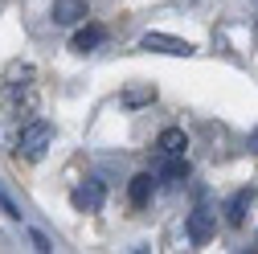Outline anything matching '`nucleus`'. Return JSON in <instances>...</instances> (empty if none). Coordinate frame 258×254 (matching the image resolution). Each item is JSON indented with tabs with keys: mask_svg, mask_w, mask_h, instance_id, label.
<instances>
[{
	"mask_svg": "<svg viewBox=\"0 0 258 254\" xmlns=\"http://www.w3.org/2000/svg\"><path fill=\"white\" fill-rule=\"evenodd\" d=\"M37 70L25 66V61H13V66L5 70V107L21 119V115H33L37 107Z\"/></svg>",
	"mask_w": 258,
	"mask_h": 254,
	"instance_id": "f257e3e1",
	"label": "nucleus"
},
{
	"mask_svg": "<svg viewBox=\"0 0 258 254\" xmlns=\"http://www.w3.org/2000/svg\"><path fill=\"white\" fill-rule=\"evenodd\" d=\"M49 144H53V123H45V119H29L17 136V152L25 160H41Z\"/></svg>",
	"mask_w": 258,
	"mask_h": 254,
	"instance_id": "f03ea898",
	"label": "nucleus"
},
{
	"mask_svg": "<svg viewBox=\"0 0 258 254\" xmlns=\"http://www.w3.org/2000/svg\"><path fill=\"white\" fill-rule=\"evenodd\" d=\"M103 201H107L103 180H82V184H74V193H70V205H74L78 213H99Z\"/></svg>",
	"mask_w": 258,
	"mask_h": 254,
	"instance_id": "7ed1b4c3",
	"label": "nucleus"
},
{
	"mask_svg": "<svg viewBox=\"0 0 258 254\" xmlns=\"http://www.w3.org/2000/svg\"><path fill=\"white\" fill-rule=\"evenodd\" d=\"M152 176L164 184V188H176V184H184V180H188V160H184V156H156Z\"/></svg>",
	"mask_w": 258,
	"mask_h": 254,
	"instance_id": "20e7f679",
	"label": "nucleus"
},
{
	"mask_svg": "<svg viewBox=\"0 0 258 254\" xmlns=\"http://www.w3.org/2000/svg\"><path fill=\"white\" fill-rule=\"evenodd\" d=\"M140 49H156V53H172V57H188L192 45L180 41V37H168V33H144L140 37Z\"/></svg>",
	"mask_w": 258,
	"mask_h": 254,
	"instance_id": "39448f33",
	"label": "nucleus"
},
{
	"mask_svg": "<svg viewBox=\"0 0 258 254\" xmlns=\"http://www.w3.org/2000/svg\"><path fill=\"white\" fill-rule=\"evenodd\" d=\"M152 193H156V176H152V172H136L132 184H127V201H132L136 209H144V205L152 201Z\"/></svg>",
	"mask_w": 258,
	"mask_h": 254,
	"instance_id": "423d86ee",
	"label": "nucleus"
},
{
	"mask_svg": "<svg viewBox=\"0 0 258 254\" xmlns=\"http://www.w3.org/2000/svg\"><path fill=\"white\" fill-rule=\"evenodd\" d=\"M184 148H188V136L180 127H164L156 136V156H184Z\"/></svg>",
	"mask_w": 258,
	"mask_h": 254,
	"instance_id": "0eeeda50",
	"label": "nucleus"
},
{
	"mask_svg": "<svg viewBox=\"0 0 258 254\" xmlns=\"http://www.w3.org/2000/svg\"><path fill=\"white\" fill-rule=\"evenodd\" d=\"M103 41H107V29L103 25H82L74 33V41H70V49L74 53H90V49H99Z\"/></svg>",
	"mask_w": 258,
	"mask_h": 254,
	"instance_id": "6e6552de",
	"label": "nucleus"
},
{
	"mask_svg": "<svg viewBox=\"0 0 258 254\" xmlns=\"http://www.w3.org/2000/svg\"><path fill=\"white\" fill-rule=\"evenodd\" d=\"M209 234H213V213L209 209H192L188 213V238L197 242V246H205Z\"/></svg>",
	"mask_w": 258,
	"mask_h": 254,
	"instance_id": "1a4fd4ad",
	"label": "nucleus"
},
{
	"mask_svg": "<svg viewBox=\"0 0 258 254\" xmlns=\"http://www.w3.org/2000/svg\"><path fill=\"white\" fill-rule=\"evenodd\" d=\"M53 21H57V25H78V21H86V0H53Z\"/></svg>",
	"mask_w": 258,
	"mask_h": 254,
	"instance_id": "9d476101",
	"label": "nucleus"
},
{
	"mask_svg": "<svg viewBox=\"0 0 258 254\" xmlns=\"http://www.w3.org/2000/svg\"><path fill=\"white\" fill-rule=\"evenodd\" d=\"M250 205H254V193H250V188L234 193V197H230V205H225V221H230V226H242L246 213H250Z\"/></svg>",
	"mask_w": 258,
	"mask_h": 254,
	"instance_id": "9b49d317",
	"label": "nucleus"
},
{
	"mask_svg": "<svg viewBox=\"0 0 258 254\" xmlns=\"http://www.w3.org/2000/svg\"><path fill=\"white\" fill-rule=\"evenodd\" d=\"M123 103H127V107H148V103H156V86H152V82L127 86V90H123Z\"/></svg>",
	"mask_w": 258,
	"mask_h": 254,
	"instance_id": "f8f14e48",
	"label": "nucleus"
},
{
	"mask_svg": "<svg viewBox=\"0 0 258 254\" xmlns=\"http://www.w3.org/2000/svg\"><path fill=\"white\" fill-rule=\"evenodd\" d=\"M0 213H5L9 221H21V205H17V201L5 193V188H0Z\"/></svg>",
	"mask_w": 258,
	"mask_h": 254,
	"instance_id": "ddd939ff",
	"label": "nucleus"
},
{
	"mask_svg": "<svg viewBox=\"0 0 258 254\" xmlns=\"http://www.w3.org/2000/svg\"><path fill=\"white\" fill-rule=\"evenodd\" d=\"M29 242H33V250H41V254H49L53 246H49V238L45 234H37V230H29Z\"/></svg>",
	"mask_w": 258,
	"mask_h": 254,
	"instance_id": "4468645a",
	"label": "nucleus"
},
{
	"mask_svg": "<svg viewBox=\"0 0 258 254\" xmlns=\"http://www.w3.org/2000/svg\"><path fill=\"white\" fill-rule=\"evenodd\" d=\"M246 148H250V152L258 156V127H254V132H250V140H246Z\"/></svg>",
	"mask_w": 258,
	"mask_h": 254,
	"instance_id": "2eb2a0df",
	"label": "nucleus"
}]
</instances>
